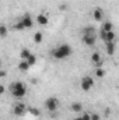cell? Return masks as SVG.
I'll use <instances>...</instances> for the list:
<instances>
[{
    "mask_svg": "<svg viewBox=\"0 0 119 120\" xmlns=\"http://www.w3.org/2000/svg\"><path fill=\"white\" fill-rule=\"evenodd\" d=\"M71 55H73V49L67 43H62V45L56 46L55 49L51 50V56L56 60H64L67 57H70Z\"/></svg>",
    "mask_w": 119,
    "mask_h": 120,
    "instance_id": "6da1fadb",
    "label": "cell"
},
{
    "mask_svg": "<svg viewBox=\"0 0 119 120\" xmlns=\"http://www.w3.org/2000/svg\"><path fill=\"white\" fill-rule=\"evenodd\" d=\"M10 92H11V95H13L14 98L21 99V98H24V96L27 95V87H25V84L21 82V81H14V82L10 85Z\"/></svg>",
    "mask_w": 119,
    "mask_h": 120,
    "instance_id": "7a4b0ae2",
    "label": "cell"
},
{
    "mask_svg": "<svg viewBox=\"0 0 119 120\" xmlns=\"http://www.w3.org/2000/svg\"><path fill=\"white\" fill-rule=\"evenodd\" d=\"M44 105H45V109H46L49 113H52V112H56V110L59 109L60 102H59L58 98H55V96H49L48 99H45Z\"/></svg>",
    "mask_w": 119,
    "mask_h": 120,
    "instance_id": "3957f363",
    "label": "cell"
},
{
    "mask_svg": "<svg viewBox=\"0 0 119 120\" xmlns=\"http://www.w3.org/2000/svg\"><path fill=\"white\" fill-rule=\"evenodd\" d=\"M94 84H95V81H94V78L92 77H90V75H84L83 78H81V81H80V87H81V90L83 91H90L92 87H94Z\"/></svg>",
    "mask_w": 119,
    "mask_h": 120,
    "instance_id": "277c9868",
    "label": "cell"
},
{
    "mask_svg": "<svg viewBox=\"0 0 119 120\" xmlns=\"http://www.w3.org/2000/svg\"><path fill=\"white\" fill-rule=\"evenodd\" d=\"M25 112H27V106H25V103H23V102H16V103L13 105V113H14L16 116L21 117V116L25 115Z\"/></svg>",
    "mask_w": 119,
    "mask_h": 120,
    "instance_id": "5b68a950",
    "label": "cell"
},
{
    "mask_svg": "<svg viewBox=\"0 0 119 120\" xmlns=\"http://www.w3.org/2000/svg\"><path fill=\"white\" fill-rule=\"evenodd\" d=\"M81 42L86 46H94L95 42H97V34H83Z\"/></svg>",
    "mask_w": 119,
    "mask_h": 120,
    "instance_id": "8992f818",
    "label": "cell"
},
{
    "mask_svg": "<svg viewBox=\"0 0 119 120\" xmlns=\"http://www.w3.org/2000/svg\"><path fill=\"white\" fill-rule=\"evenodd\" d=\"M115 32L114 31H108V32H104V31H99V38L104 41V42H114L115 41Z\"/></svg>",
    "mask_w": 119,
    "mask_h": 120,
    "instance_id": "52a82bcc",
    "label": "cell"
},
{
    "mask_svg": "<svg viewBox=\"0 0 119 120\" xmlns=\"http://www.w3.org/2000/svg\"><path fill=\"white\" fill-rule=\"evenodd\" d=\"M21 21H23V24H24V28H25V30H31V28L34 27V20H32V17H31L30 13H25V14L23 15Z\"/></svg>",
    "mask_w": 119,
    "mask_h": 120,
    "instance_id": "ba28073f",
    "label": "cell"
},
{
    "mask_svg": "<svg viewBox=\"0 0 119 120\" xmlns=\"http://www.w3.org/2000/svg\"><path fill=\"white\" fill-rule=\"evenodd\" d=\"M91 63H92L95 67H101V64H102V56H101L99 52H94V53L91 55Z\"/></svg>",
    "mask_w": 119,
    "mask_h": 120,
    "instance_id": "9c48e42d",
    "label": "cell"
},
{
    "mask_svg": "<svg viewBox=\"0 0 119 120\" xmlns=\"http://www.w3.org/2000/svg\"><path fill=\"white\" fill-rule=\"evenodd\" d=\"M36 22H38L41 27H45V25H48L49 18H48L46 14H38V15H36Z\"/></svg>",
    "mask_w": 119,
    "mask_h": 120,
    "instance_id": "30bf717a",
    "label": "cell"
},
{
    "mask_svg": "<svg viewBox=\"0 0 119 120\" xmlns=\"http://www.w3.org/2000/svg\"><path fill=\"white\" fill-rule=\"evenodd\" d=\"M92 18H94L95 21H101V20L104 18V11H102V8H99V7L94 8V11H92Z\"/></svg>",
    "mask_w": 119,
    "mask_h": 120,
    "instance_id": "8fae6325",
    "label": "cell"
},
{
    "mask_svg": "<svg viewBox=\"0 0 119 120\" xmlns=\"http://www.w3.org/2000/svg\"><path fill=\"white\" fill-rule=\"evenodd\" d=\"M105 49L108 56H112L115 53V42H105Z\"/></svg>",
    "mask_w": 119,
    "mask_h": 120,
    "instance_id": "7c38bea8",
    "label": "cell"
},
{
    "mask_svg": "<svg viewBox=\"0 0 119 120\" xmlns=\"http://www.w3.org/2000/svg\"><path fill=\"white\" fill-rule=\"evenodd\" d=\"M70 110L74 112V113H80V112H83V105L80 102H73L70 105Z\"/></svg>",
    "mask_w": 119,
    "mask_h": 120,
    "instance_id": "4fadbf2b",
    "label": "cell"
},
{
    "mask_svg": "<svg viewBox=\"0 0 119 120\" xmlns=\"http://www.w3.org/2000/svg\"><path fill=\"white\" fill-rule=\"evenodd\" d=\"M17 68H18V71H23V73H25V71H28V70H30V64H28L25 60H21V61L18 63Z\"/></svg>",
    "mask_w": 119,
    "mask_h": 120,
    "instance_id": "5bb4252c",
    "label": "cell"
},
{
    "mask_svg": "<svg viewBox=\"0 0 119 120\" xmlns=\"http://www.w3.org/2000/svg\"><path fill=\"white\" fill-rule=\"evenodd\" d=\"M105 74H107V71H105L102 67H95V70H94V75H95L97 78H104Z\"/></svg>",
    "mask_w": 119,
    "mask_h": 120,
    "instance_id": "9a60e30c",
    "label": "cell"
},
{
    "mask_svg": "<svg viewBox=\"0 0 119 120\" xmlns=\"http://www.w3.org/2000/svg\"><path fill=\"white\" fill-rule=\"evenodd\" d=\"M27 112L30 113L31 116H34V117H38V116H41V110H39V109H36V108H34V106L27 108Z\"/></svg>",
    "mask_w": 119,
    "mask_h": 120,
    "instance_id": "2e32d148",
    "label": "cell"
},
{
    "mask_svg": "<svg viewBox=\"0 0 119 120\" xmlns=\"http://www.w3.org/2000/svg\"><path fill=\"white\" fill-rule=\"evenodd\" d=\"M112 28H114V24H112L111 21H105V22H102V25H101V31H104V32L112 31Z\"/></svg>",
    "mask_w": 119,
    "mask_h": 120,
    "instance_id": "e0dca14e",
    "label": "cell"
},
{
    "mask_svg": "<svg viewBox=\"0 0 119 120\" xmlns=\"http://www.w3.org/2000/svg\"><path fill=\"white\" fill-rule=\"evenodd\" d=\"M30 55H31V50L30 49H27V48H23V49L20 50V59L21 60H25Z\"/></svg>",
    "mask_w": 119,
    "mask_h": 120,
    "instance_id": "ac0fdd59",
    "label": "cell"
},
{
    "mask_svg": "<svg viewBox=\"0 0 119 120\" xmlns=\"http://www.w3.org/2000/svg\"><path fill=\"white\" fill-rule=\"evenodd\" d=\"M42 41H44V34H42L41 31L35 32V34H34V42H35V43H41Z\"/></svg>",
    "mask_w": 119,
    "mask_h": 120,
    "instance_id": "d6986e66",
    "label": "cell"
},
{
    "mask_svg": "<svg viewBox=\"0 0 119 120\" xmlns=\"http://www.w3.org/2000/svg\"><path fill=\"white\" fill-rule=\"evenodd\" d=\"M25 61H27V63L30 64V67H31V66H34V64L36 63V56H35L34 53H31L30 56H28V57L25 59Z\"/></svg>",
    "mask_w": 119,
    "mask_h": 120,
    "instance_id": "ffe728a7",
    "label": "cell"
},
{
    "mask_svg": "<svg viewBox=\"0 0 119 120\" xmlns=\"http://www.w3.org/2000/svg\"><path fill=\"white\" fill-rule=\"evenodd\" d=\"M7 34H8L7 27H6L4 24H0V38H4V36H7Z\"/></svg>",
    "mask_w": 119,
    "mask_h": 120,
    "instance_id": "44dd1931",
    "label": "cell"
},
{
    "mask_svg": "<svg viewBox=\"0 0 119 120\" xmlns=\"http://www.w3.org/2000/svg\"><path fill=\"white\" fill-rule=\"evenodd\" d=\"M83 34H97V31H95L94 27L87 25V27H84V28H83Z\"/></svg>",
    "mask_w": 119,
    "mask_h": 120,
    "instance_id": "7402d4cb",
    "label": "cell"
},
{
    "mask_svg": "<svg viewBox=\"0 0 119 120\" xmlns=\"http://www.w3.org/2000/svg\"><path fill=\"white\" fill-rule=\"evenodd\" d=\"M13 28H14L16 31H24V30H25V28H24V24H23V21H21V20H20L18 22H16V24L13 25Z\"/></svg>",
    "mask_w": 119,
    "mask_h": 120,
    "instance_id": "603a6c76",
    "label": "cell"
},
{
    "mask_svg": "<svg viewBox=\"0 0 119 120\" xmlns=\"http://www.w3.org/2000/svg\"><path fill=\"white\" fill-rule=\"evenodd\" d=\"M90 120H101V116L98 113H90Z\"/></svg>",
    "mask_w": 119,
    "mask_h": 120,
    "instance_id": "cb8c5ba5",
    "label": "cell"
},
{
    "mask_svg": "<svg viewBox=\"0 0 119 120\" xmlns=\"http://www.w3.org/2000/svg\"><path fill=\"white\" fill-rule=\"evenodd\" d=\"M73 120H90V113H84L83 116L76 117V119H73Z\"/></svg>",
    "mask_w": 119,
    "mask_h": 120,
    "instance_id": "d4e9b609",
    "label": "cell"
},
{
    "mask_svg": "<svg viewBox=\"0 0 119 120\" xmlns=\"http://www.w3.org/2000/svg\"><path fill=\"white\" fill-rule=\"evenodd\" d=\"M6 75H7V71H4V70L0 68V78H4Z\"/></svg>",
    "mask_w": 119,
    "mask_h": 120,
    "instance_id": "484cf974",
    "label": "cell"
},
{
    "mask_svg": "<svg viewBox=\"0 0 119 120\" xmlns=\"http://www.w3.org/2000/svg\"><path fill=\"white\" fill-rule=\"evenodd\" d=\"M4 92H6V87H4V85H1V84H0V96H1V95H3V94H4Z\"/></svg>",
    "mask_w": 119,
    "mask_h": 120,
    "instance_id": "4316f807",
    "label": "cell"
},
{
    "mask_svg": "<svg viewBox=\"0 0 119 120\" xmlns=\"http://www.w3.org/2000/svg\"><path fill=\"white\" fill-rule=\"evenodd\" d=\"M104 115H105V116L108 117V116L111 115V109H105V112H104Z\"/></svg>",
    "mask_w": 119,
    "mask_h": 120,
    "instance_id": "83f0119b",
    "label": "cell"
},
{
    "mask_svg": "<svg viewBox=\"0 0 119 120\" xmlns=\"http://www.w3.org/2000/svg\"><path fill=\"white\" fill-rule=\"evenodd\" d=\"M59 10H60V11H63V10H66V6H60V7H59Z\"/></svg>",
    "mask_w": 119,
    "mask_h": 120,
    "instance_id": "f1b7e54d",
    "label": "cell"
},
{
    "mask_svg": "<svg viewBox=\"0 0 119 120\" xmlns=\"http://www.w3.org/2000/svg\"><path fill=\"white\" fill-rule=\"evenodd\" d=\"M0 68H1V60H0Z\"/></svg>",
    "mask_w": 119,
    "mask_h": 120,
    "instance_id": "f546056e",
    "label": "cell"
}]
</instances>
